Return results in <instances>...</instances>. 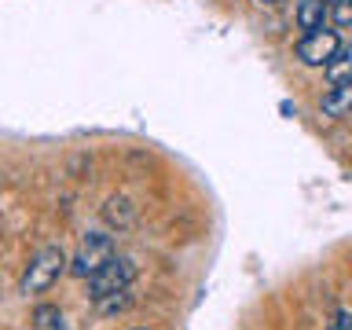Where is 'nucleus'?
Segmentation results:
<instances>
[{"label": "nucleus", "mask_w": 352, "mask_h": 330, "mask_svg": "<svg viewBox=\"0 0 352 330\" xmlns=\"http://www.w3.org/2000/svg\"><path fill=\"white\" fill-rule=\"evenodd\" d=\"M66 272H70V257H66V250L63 246H44V250H37L30 257L26 272H22V279H19V294L22 297H37L44 290H52Z\"/></svg>", "instance_id": "f257e3e1"}, {"label": "nucleus", "mask_w": 352, "mask_h": 330, "mask_svg": "<svg viewBox=\"0 0 352 330\" xmlns=\"http://www.w3.org/2000/svg\"><path fill=\"white\" fill-rule=\"evenodd\" d=\"M114 257H118L114 235H107V231H88L81 239V246H77V253L70 257V275L74 279H92V275Z\"/></svg>", "instance_id": "f03ea898"}, {"label": "nucleus", "mask_w": 352, "mask_h": 330, "mask_svg": "<svg viewBox=\"0 0 352 330\" xmlns=\"http://www.w3.org/2000/svg\"><path fill=\"white\" fill-rule=\"evenodd\" d=\"M132 283H136V264H132L129 257H114L88 279V297L99 301V297L118 294V290H125V286H132Z\"/></svg>", "instance_id": "7ed1b4c3"}, {"label": "nucleus", "mask_w": 352, "mask_h": 330, "mask_svg": "<svg viewBox=\"0 0 352 330\" xmlns=\"http://www.w3.org/2000/svg\"><path fill=\"white\" fill-rule=\"evenodd\" d=\"M341 48V37L334 30H312V33H305L301 41L294 44V55L301 59L305 66H327L330 63V55H334Z\"/></svg>", "instance_id": "20e7f679"}, {"label": "nucleus", "mask_w": 352, "mask_h": 330, "mask_svg": "<svg viewBox=\"0 0 352 330\" xmlns=\"http://www.w3.org/2000/svg\"><path fill=\"white\" fill-rule=\"evenodd\" d=\"M330 19V0H294V22L301 33L323 30Z\"/></svg>", "instance_id": "39448f33"}, {"label": "nucleus", "mask_w": 352, "mask_h": 330, "mask_svg": "<svg viewBox=\"0 0 352 330\" xmlns=\"http://www.w3.org/2000/svg\"><path fill=\"white\" fill-rule=\"evenodd\" d=\"M319 107H323L327 118H345L352 114V81H341V85H330L323 99H319Z\"/></svg>", "instance_id": "423d86ee"}, {"label": "nucleus", "mask_w": 352, "mask_h": 330, "mask_svg": "<svg viewBox=\"0 0 352 330\" xmlns=\"http://www.w3.org/2000/svg\"><path fill=\"white\" fill-rule=\"evenodd\" d=\"M323 70H327V81L330 85L352 81V44H341V48L330 55V63L323 66Z\"/></svg>", "instance_id": "0eeeda50"}, {"label": "nucleus", "mask_w": 352, "mask_h": 330, "mask_svg": "<svg viewBox=\"0 0 352 330\" xmlns=\"http://www.w3.org/2000/svg\"><path fill=\"white\" fill-rule=\"evenodd\" d=\"M96 305V312L99 316H121L125 308H132V286H125V290H118V294H107V297H99Z\"/></svg>", "instance_id": "6e6552de"}, {"label": "nucleus", "mask_w": 352, "mask_h": 330, "mask_svg": "<svg viewBox=\"0 0 352 330\" xmlns=\"http://www.w3.org/2000/svg\"><path fill=\"white\" fill-rule=\"evenodd\" d=\"M103 217L110 220V224H118V228H129L132 220H136V209H132L129 198H110L107 209H103Z\"/></svg>", "instance_id": "1a4fd4ad"}, {"label": "nucleus", "mask_w": 352, "mask_h": 330, "mask_svg": "<svg viewBox=\"0 0 352 330\" xmlns=\"http://www.w3.org/2000/svg\"><path fill=\"white\" fill-rule=\"evenodd\" d=\"M33 330H63V312L55 305H37L33 308Z\"/></svg>", "instance_id": "9d476101"}, {"label": "nucleus", "mask_w": 352, "mask_h": 330, "mask_svg": "<svg viewBox=\"0 0 352 330\" xmlns=\"http://www.w3.org/2000/svg\"><path fill=\"white\" fill-rule=\"evenodd\" d=\"M327 330H352V312H338V316L327 323Z\"/></svg>", "instance_id": "9b49d317"}, {"label": "nucleus", "mask_w": 352, "mask_h": 330, "mask_svg": "<svg viewBox=\"0 0 352 330\" xmlns=\"http://www.w3.org/2000/svg\"><path fill=\"white\" fill-rule=\"evenodd\" d=\"M261 4H279V0H261Z\"/></svg>", "instance_id": "f8f14e48"}, {"label": "nucleus", "mask_w": 352, "mask_h": 330, "mask_svg": "<svg viewBox=\"0 0 352 330\" xmlns=\"http://www.w3.org/2000/svg\"><path fill=\"white\" fill-rule=\"evenodd\" d=\"M136 330H143V327H136Z\"/></svg>", "instance_id": "ddd939ff"}]
</instances>
